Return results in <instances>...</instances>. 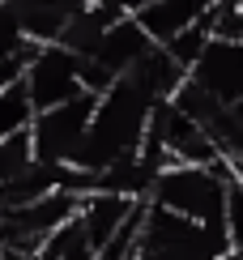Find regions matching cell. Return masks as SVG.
Segmentation results:
<instances>
[{"label":"cell","mask_w":243,"mask_h":260,"mask_svg":"<svg viewBox=\"0 0 243 260\" xmlns=\"http://www.w3.org/2000/svg\"><path fill=\"white\" fill-rule=\"evenodd\" d=\"M235 162L226 154L214 162H171L158 171L149 201L171 213H184L205 226H226V188L235 179Z\"/></svg>","instance_id":"6da1fadb"},{"label":"cell","mask_w":243,"mask_h":260,"mask_svg":"<svg viewBox=\"0 0 243 260\" xmlns=\"http://www.w3.org/2000/svg\"><path fill=\"white\" fill-rule=\"evenodd\" d=\"M188 77L196 85H205L226 107L239 103L243 99V39H209V47L188 69Z\"/></svg>","instance_id":"277c9868"},{"label":"cell","mask_w":243,"mask_h":260,"mask_svg":"<svg viewBox=\"0 0 243 260\" xmlns=\"http://www.w3.org/2000/svg\"><path fill=\"white\" fill-rule=\"evenodd\" d=\"M26 90H30V99H35V111L85 94L81 51H73L69 43H39L35 60H30V69H26Z\"/></svg>","instance_id":"3957f363"},{"label":"cell","mask_w":243,"mask_h":260,"mask_svg":"<svg viewBox=\"0 0 243 260\" xmlns=\"http://www.w3.org/2000/svg\"><path fill=\"white\" fill-rule=\"evenodd\" d=\"M94 107H98V94L85 90V94H77V99H64L56 107L35 111V120H30L35 158H43V162H73L77 149H81V141H85V133H90Z\"/></svg>","instance_id":"7a4b0ae2"},{"label":"cell","mask_w":243,"mask_h":260,"mask_svg":"<svg viewBox=\"0 0 243 260\" xmlns=\"http://www.w3.org/2000/svg\"><path fill=\"white\" fill-rule=\"evenodd\" d=\"M90 5H94L103 17H111V21H115V17H137L141 9L149 5V0H90Z\"/></svg>","instance_id":"52a82bcc"},{"label":"cell","mask_w":243,"mask_h":260,"mask_svg":"<svg viewBox=\"0 0 243 260\" xmlns=\"http://www.w3.org/2000/svg\"><path fill=\"white\" fill-rule=\"evenodd\" d=\"M47 260H94L98 256V247L90 239V231H85V222H81V213H73L64 226H56L51 231V239L39 247Z\"/></svg>","instance_id":"8992f818"},{"label":"cell","mask_w":243,"mask_h":260,"mask_svg":"<svg viewBox=\"0 0 243 260\" xmlns=\"http://www.w3.org/2000/svg\"><path fill=\"white\" fill-rule=\"evenodd\" d=\"M5 5L35 43H60L69 21L85 9V0H5Z\"/></svg>","instance_id":"5b68a950"}]
</instances>
